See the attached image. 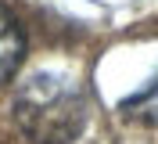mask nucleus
Segmentation results:
<instances>
[{
	"label": "nucleus",
	"instance_id": "nucleus-1",
	"mask_svg": "<svg viewBox=\"0 0 158 144\" xmlns=\"http://www.w3.org/2000/svg\"><path fill=\"white\" fill-rule=\"evenodd\" d=\"M15 123L36 144H69L86 126V97L76 79L36 72L15 94Z\"/></svg>",
	"mask_w": 158,
	"mask_h": 144
},
{
	"label": "nucleus",
	"instance_id": "nucleus-2",
	"mask_svg": "<svg viewBox=\"0 0 158 144\" xmlns=\"http://www.w3.org/2000/svg\"><path fill=\"white\" fill-rule=\"evenodd\" d=\"M22 54H25V36H22L18 22L0 7V83L15 76V68L22 65Z\"/></svg>",
	"mask_w": 158,
	"mask_h": 144
},
{
	"label": "nucleus",
	"instance_id": "nucleus-3",
	"mask_svg": "<svg viewBox=\"0 0 158 144\" xmlns=\"http://www.w3.org/2000/svg\"><path fill=\"white\" fill-rule=\"evenodd\" d=\"M122 112L129 115V119H137V123H148V126H158V79L148 86V90H140V94L126 97L122 101Z\"/></svg>",
	"mask_w": 158,
	"mask_h": 144
}]
</instances>
